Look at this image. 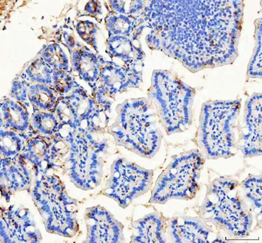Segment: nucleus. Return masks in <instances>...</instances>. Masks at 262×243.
<instances>
[{"mask_svg": "<svg viewBox=\"0 0 262 243\" xmlns=\"http://www.w3.org/2000/svg\"><path fill=\"white\" fill-rule=\"evenodd\" d=\"M244 198L254 211L259 210L261 213L262 186L261 175H249L240 184Z\"/></svg>", "mask_w": 262, "mask_h": 243, "instance_id": "obj_30", "label": "nucleus"}, {"mask_svg": "<svg viewBox=\"0 0 262 243\" xmlns=\"http://www.w3.org/2000/svg\"><path fill=\"white\" fill-rule=\"evenodd\" d=\"M55 71L41 58L38 57L27 66L20 75L32 83L43 84L52 87Z\"/></svg>", "mask_w": 262, "mask_h": 243, "instance_id": "obj_26", "label": "nucleus"}, {"mask_svg": "<svg viewBox=\"0 0 262 243\" xmlns=\"http://www.w3.org/2000/svg\"><path fill=\"white\" fill-rule=\"evenodd\" d=\"M47 140V137L39 135L31 138L20 153L35 168V178L52 169Z\"/></svg>", "mask_w": 262, "mask_h": 243, "instance_id": "obj_21", "label": "nucleus"}, {"mask_svg": "<svg viewBox=\"0 0 262 243\" xmlns=\"http://www.w3.org/2000/svg\"><path fill=\"white\" fill-rule=\"evenodd\" d=\"M125 36H111L106 41V53L111 58H117L127 67L137 68L143 64L145 54L141 45Z\"/></svg>", "mask_w": 262, "mask_h": 243, "instance_id": "obj_18", "label": "nucleus"}, {"mask_svg": "<svg viewBox=\"0 0 262 243\" xmlns=\"http://www.w3.org/2000/svg\"><path fill=\"white\" fill-rule=\"evenodd\" d=\"M28 97L30 103L35 109L52 112L61 95L48 85L30 82Z\"/></svg>", "mask_w": 262, "mask_h": 243, "instance_id": "obj_25", "label": "nucleus"}, {"mask_svg": "<svg viewBox=\"0 0 262 243\" xmlns=\"http://www.w3.org/2000/svg\"><path fill=\"white\" fill-rule=\"evenodd\" d=\"M30 210L11 205L2 207L0 218L1 242H39L42 237Z\"/></svg>", "mask_w": 262, "mask_h": 243, "instance_id": "obj_10", "label": "nucleus"}, {"mask_svg": "<svg viewBox=\"0 0 262 243\" xmlns=\"http://www.w3.org/2000/svg\"><path fill=\"white\" fill-rule=\"evenodd\" d=\"M242 100H210L204 103L196 141L204 158H230L236 154L235 130Z\"/></svg>", "mask_w": 262, "mask_h": 243, "instance_id": "obj_4", "label": "nucleus"}, {"mask_svg": "<svg viewBox=\"0 0 262 243\" xmlns=\"http://www.w3.org/2000/svg\"><path fill=\"white\" fill-rule=\"evenodd\" d=\"M105 26L111 36H125L137 40L144 29L142 17H128L110 11L105 18Z\"/></svg>", "mask_w": 262, "mask_h": 243, "instance_id": "obj_22", "label": "nucleus"}, {"mask_svg": "<svg viewBox=\"0 0 262 243\" xmlns=\"http://www.w3.org/2000/svg\"><path fill=\"white\" fill-rule=\"evenodd\" d=\"M98 29V25L90 20H80L76 26V30L80 38L96 51H98L96 35Z\"/></svg>", "mask_w": 262, "mask_h": 243, "instance_id": "obj_36", "label": "nucleus"}, {"mask_svg": "<svg viewBox=\"0 0 262 243\" xmlns=\"http://www.w3.org/2000/svg\"><path fill=\"white\" fill-rule=\"evenodd\" d=\"M48 232L72 237L79 230L77 201L64 192L57 198L37 207Z\"/></svg>", "mask_w": 262, "mask_h": 243, "instance_id": "obj_9", "label": "nucleus"}, {"mask_svg": "<svg viewBox=\"0 0 262 243\" xmlns=\"http://www.w3.org/2000/svg\"><path fill=\"white\" fill-rule=\"evenodd\" d=\"M108 146L89 148L77 153L72 152L66 168L71 182L82 190L95 189L100 184L103 175V160L102 155Z\"/></svg>", "mask_w": 262, "mask_h": 243, "instance_id": "obj_8", "label": "nucleus"}, {"mask_svg": "<svg viewBox=\"0 0 262 243\" xmlns=\"http://www.w3.org/2000/svg\"><path fill=\"white\" fill-rule=\"evenodd\" d=\"M0 164L1 193L7 202L16 192L30 189L35 170L24 156L20 154L13 159L1 158Z\"/></svg>", "mask_w": 262, "mask_h": 243, "instance_id": "obj_13", "label": "nucleus"}, {"mask_svg": "<svg viewBox=\"0 0 262 243\" xmlns=\"http://www.w3.org/2000/svg\"><path fill=\"white\" fill-rule=\"evenodd\" d=\"M66 192V186L56 175L42 174L35 178L31 189L32 200L37 207L59 197Z\"/></svg>", "mask_w": 262, "mask_h": 243, "instance_id": "obj_20", "label": "nucleus"}, {"mask_svg": "<svg viewBox=\"0 0 262 243\" xmlns=\"http://www.w3.org/2000/svg\"><path fill=\"white\" fill-rule=\"evenodd\" d=\"M261 94L255 93L246 102L239 139L236 142L237 150L245 158L261 155Z\"/></svg>", "mask_w": 262, "mask_h": 243, "instance_id": "obj_11", "label": "nucleus"}, {"mask_svg": "<svg viewBox=\"0 0 262 243\" xmlns=\"http://www.w3.org/2000/svg\"><path fill=\"white\" fill-rule=\"evenodd\" d=\"M85 222L87 238L85 242L117 243L124 242L122 224L101 206L87 208Z\"/></svg>", "mask_w": 262, "mask_h": 243, "instance_id": "obj_12", "label": "nucleus"}, {"mask_svg": "<svg viewBox=\"0 0 262 243\" xmlns=\"http://www.w3.org/2000/svg\"><path fill=\"white\" fill-rule=\"evenodd\" d=\"M0 126L21 134L30 132V112L24 105L11 98H3L0 112Z\"/></svg>", "mask_w": 262, "mask_h": 243, "instance_id": "obj_19", "label": "nucleus"}, {"mask_svg": "<svg viewBox=\"0 0 262 243\" xmlns=\"http://www.w3.org/2000/svg\"><path fill=\"white\" fill-rule=\"evenodd\" d=\"M146 43L196 73L231 64L238 56L242 0L145 1Z\"/></svg>", "mask_w": 262, "mask_h": 243, "instance_id": "obj_1", "label": "nucleus"}, {"mask_svg": "<svg viewBox=\"0 0 262 243\" xmlns=\"http://www.w3.org/2000/svg\"><path fill=\"white\" fill-rule=\"evenodd\" d=\"M117 118L108 132L116 145L137 154L151 158L161 147L163 134L157 125V116L151 100L129 99L116 107Z\"/></svg>", "mask_w": 262, "mask_h": 243, "instance_id": "obj_2", "label": "nucleus"}, {"mask_svg": "<svg viewBox=\"0 0 262 243\" xmlns=\"http://www.w3.org/2000/svg\"><path fill=\"white\" fill-rule=\"evenodd\" d=\"M80 86L74 77L67 71H55L52 89H54L61 96L69 95L74 89Z\"/></svg>", "mask_w": 262, "mask_h": 243, "instance_id": "obj_35", "label": "nucleus"}, {"mask_svg": "<svg viewBox=\"0 0 262 243\" xmlns=\"http://www.w3.org/2000/svg\"><path fill=\"white\" fill-rule=\"evenodd\" d=\"M112 11L117 14H124L128 17L140 18L145 9V1H110Z\"/></svg>", "mask_w": 262, "mask_h": 243, "instance_id": "obj_33", "label": "nucleus"}, {"mask_svg": "<svg viewBox=\"0 0 262 243\" xmlns=\"http://www.w3.org/2000/svg\"><path fill=\"white\" fill-rule=\"evenodd\" d=\"M85 11L87 14L93 16H100L103 14L102 4L99 1H90L85 6Z\"/></svg>", "mask_w": 262, "mask_h": 243, "instance_id": "obj_37", "label": "nucleus"}, {"mask_svg": "<svg viewBox=\"0 0 262 243\" xmlns=\"http://www.w3.org/2000/svg\"><path fill=\"white\" fill-rule=\"evenodd\" d=\"M47 139L51 168L60 169L64 168L72 153L70 146L56 135L47 137Z\"/></svg>", "mask_w": 262, "mask_h": 243, "instance_id": "obj_28", "label": "nucleus"}, {"mask_svg": "<svg viewBox=\"0 0 262 243\" xmlns=\"http://www.w3.org/2000/svg\"><path fill=\"white\" fill-rule=\"evenodd\" d=\"M131 242H166L167 221L161 213L155 212L134 222L131 225Z\"/></svg>", "mask_w": 262, "mask_h": 243, "instance_id": "obj_16", "label": "nucleus"}, {"mask_svg": "<svg viewBox=\"0 0 262 243\" xmlns=\"http://www.w3.org/2000/svg\"><path fill=\"white\" fill-rule=\"evenodd\" d=\"M195 90L168 71H155L148 97L168 135L187 130L192 121Z\"/></svg>", "mask_w": 262, "mask_h": 243, "instance_id": "obj_5", "label": "nucleus"}, {"mask_svg": "<svg viewBox=\"0 0 262 243\" xmlns=\"http://www.w3.org/2000/svg\"><path fill=\"white\" fill-rule=\"evenodd\" d=\"M67 97L80 119L81 129L86 132L87 123L101 106L81 85L74 89Z\"/></svg>", "mask_w": 262, "mask_h": 243, "instance_id": "obj_23", "label": "nucleus"}, {"mask_svg": "<svg viewBox=\"0 0 262 243\" xmlns=\"http://www.w3.org/2000/svg\"><path fill=\"white\" fill-rule=\"evenodd\" d=\"M204 164L205 158L197 150L173 157L157 180L150 202L163 204L172 199L191 200L198 192Z\"/></svg>", "mask_w": 262, "mask_h": 243, "instance_id": "obj_6", "label": "nucleus"}, {"mask_svg": "<svg viewBox=\"0 0 262 243\" xmlns=\"http://www.w3.org/2000/svg\"><path fill=\"white\" fill-rule=\"evenodd\" d=\"M52 112L57 117L60 124L77 126L81 129L80 119L71 106L67 95L59 97L56 106Z\"/></svg>", "mask_w": 262, "mask_h": 243, "instance_id": "obj_32", "label": "nucleus"}, {"mask_svg": "<svg viewBox=\"0 0 262 243\" xmlns=\"http://www.w3.org/2000/svg\"><path fill=\"white\" fill-rule=\"evenodd\" d=\"M166 232L172 242L205 243L213 231L202 218L183 215L169 220Z\"/></svg>", "mask_w": 262, "mask_h": 243, "instance_id": "obj_15", "label": "nucleus"}, {"mask_svg": "<svg viewBox=\"0 0 262 243\" xmlns=\"http://www.w3.org/2000/svg\"><path fill=\"white\" fill-rule=\"evenodd\" d=\"M32 137L33 136L30 132L21 134L13 129L1 128L0 152L2 158L13 159L18 157L29 139Z\"/></svg>", "mask_w": 262, "mask_h": 243, "instance_id": "obj_24", "label": "nucleus"}, {"mask_svg": "<svg viewBox=\"0 0 262 243\" xmlns=\"http://www.w3.org/2000/svg\"><path fill=\"white\" fill-rule=\"evenodd\" d=\"M73 69L77 73L81 79L85 81L93 91L98 85L101 71V58L85 46L76 45L69 48Z\"/></svg>", "mask_w": 262, "mask_h": 243, "instance_id": "obj_17", "label": "nucleus"}, {"mask_svg": "<svg viewBox=\"0 0 262 243\" xmlns=\"http://www.w3.org/2000/svg\"><path fill=\"white\" fill-rule=\"evenodd\" d=\"M38 56L53 69L67 72L70 71L69 57L59 43L45 45L40 50Z\"/></svg>", "mask_w": 262, "mask_h": 243, "instance_id": "obj_29", "label": "nucleus"}, {"mask_svg": "<svg viewBox=\"0 0 262 243\" xmlns=\"http://www.w3.org/2000/svg\"><path fill=\"white\" fill-rule=\"evenodd\" d=\"M239 186L238 181L229 176L216 178L208 185L200 208L204 221L235 238L247 236L253 223L251 207Z\"/></svg>", "mask_w": 262, "mask_h": 243, "instance_id": "obj_3", "label": "nucleus"}, {"mask_svg": "<svg viewBox=\"0 0 262 243\" xmlns=\"http://www.w3.org/2000/svg\"><path fill=\"white\" fill-rule=\"evenodd\" d=\"M101 71L98 85L112 97L133 87H139L142 82V71L137 68L119 65L101 58Z\"/></svg>", "mask_w": 262, "mask_h": 243, "instance_id": "obj_14", "label": "nucleus"}, {"mask_svg": "<svg viewBox=\"0 0 262 243\" xmlns=\"http://www.w3.org/2000/svg\"><path fill=\"white\" fill-rule=\"evenodd\" d=\"M255 24V46L247 69V77L261 78V19H256Z\"/></svg>", "mask_w": 262, "mask_h": 243, "instance_id": "obj_31", "label": "nucleus"}, {"mask_svg": "<svg viewBox=\"0 0 262 243\" xmlns=\"http://www.w3.org/2000/svg\"><path fill=\"white\" fill-rule=\"evenodd\" d=\"M30 83V82H29L25 78L23 77L21 75L18 76L13 80L10 97L13 100H16V101L24 105L27 109L30 110V108H32L34 113H35L36 109L32 106V104L30 103V100H29L28 89Z\"/></svg>", "mask_w": 262, "mask_h": 243, "instance_id": "obj_34", "label": "nucleus"}, {"mask_svg": "<svg viewBox=\"0 0 262 243\" xmlns=\"http://www.w3.org/2000/svg\"><path fill=\"white\" fill-rule=\"evenodd\" d=\"M60 124L53 112L36 110L31 116V129L37 136L51 137L56 135Z\"/></svg>", "mask_w": 262, "mask_h": 243, "instance_id": "obj_27", "label": "nucleus"}, {"mask_svg": "<svg viewBox=\"0 0 262 243\" xmlns=\"http://www.w3.org/2000/svg\"><path fill=\"white\" fill-rule=\"evenodd\" d=\"M153 171L124 158L113 162L111 174L103 189L104 195L126 208L134 199L146 193L152 185Z\"/></svg>", "mask_w": 262, "mask_h": 243, "instance_id": "obj_7", "label": "nucleus"}]
</instances>
